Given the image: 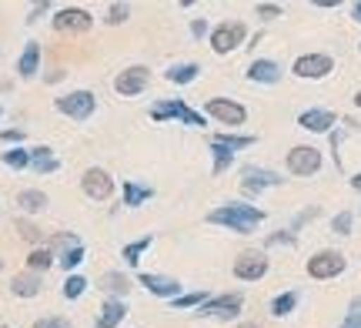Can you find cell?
I'll list each match as a JSON object with an SVG mask.
<instances>
[{
    "label": "cell",
    "mask_w": 361,
    "mask_h": 328,
    "mask_svg": "<svg viewBox=\"0 0 361 328\" xmlns=\"http://www.w3.org/2000/svg\"><path fill=\"white\" fill-rule=\"evenodd\" d=\"M207 221L224 224V228H231V231H238V235H251V231L264 221V211L255 208V205H224V208L211 211Z\"/></svg>",
    "instance_id": "cell-1"
},
{
    "label": "cell",
    "mask_w": 361,
    "mask_h": 328,
    "mask_svg": "<svg viewBox=\"0 0 361 328\" xmlns=\"http://www.w3.org/2000/svg\"><path fill=\"white\" fill-rule=\"evenodd\" d=\"M54 107L74 121H87L90 114L97 111V97L90 91H71V94H61V97L54 101Z\"/></svg>",
    "instance_id": "cell-2"
},
{
    "label": "cell",
    "mask_w": 361,
    "mask_h": 328,
    "mask_svg": "<svg viewBox=\"0 0 361 328\" xmlns=\"http://www.w3.org/2000/svg\"><path fill=\"white\" fill-rule=\"evenodd\" d=\"M247 37V27L241 20H224L211 30V51L214 54H231L234 47H241Z\"/></svg>",
    "instance_id": "cell-3"
},
{
    "label": "cell",
    "mask_w": 361,
    "mask_h": 328,
    "mask_svg": "<svg viewBox=\"0 0 361 328\" xmlns=\"http://www.w3.org/2000/svg\"><path fill=\"white\" fill-rule=\"evenodd\" d=\"M345 268H348L345 255H341V251H331V248H324V251H318V255H311V258H308V275L318 278V281L338 278Z\"/></svg>",
    "instance_id": "cell-4"
},
{
    "label": "cell",
    "mask_w": 361,
    "mask_h": 328,
    "mask_svg": "<svg viewBox=\"0 0 361 328\" xmlns=\"http://www.w3.org/2000/svg\"><path fill=\"white\" fill-rule=\"evenodd\" d=\"M322 151L311 145H298L288 151V171L295 174V178H311V174H318L322 171Z\"/></svg>",
    "instance_id": "cell-5"
},
{
    "label": "cell",
    "mask_w": 361,
    "mask_h": 328,
    "mask_svg": "<svg viewBox=\"0 0 361 328\" xmlns=\"http://www.w3.org/2000/svg\"><path fill=\"white\" fill-rule=\"evenodd\" d=\"M184 121V124H191V128H204L207 121L197 114V111H191V107L184 104V101H157L154 107H151V121Z\"/></svg>",
    "instance_id": "cell-6"
},
{
    "label": "cell",
    "mask_w": 361,
    "mask_h": 328,
    "mask_svg": "<svg viewBox=\"0 0 361 328\" xmlns=\"http://www.w3.org/2000/svg\"><path fill=\"white\" fill-rule=\"evenodd\" d=\"M335 71V61L328 54H301L295 64H291V74L301 80H322Z\"/></svg>",
    "instance_id": "cell-7"
},
{
    "label": "cell",
    "mask_w": 361,
    "mask_h": 328,
    "mask_svg": "<svg viewBox=\"0 0 361 328\" xmlns=\"http://www.w3.org/2000/svg\"><path fill=\"white\" fill-rule=\"evenodd\" d=\"M204 111H207V118L221 121V124H231V128H238V124L247 121L245 104H238L231 97H211V101H204Z\"/></svg>",
    "instance_id": "cell-8"
},
{
    "label": "cell",
    "mask_w": 361,
    "mask_h": 328,
    "mask_svg": "<svg viewBox=\"0 0 361 328\" xmlns=\"http://www.w3.org/2000/svg\"><path fill=\"white\" fill-rule=\"evenodd\" d=\"M147 84H151V71L141 64L128 67V71H121L114 78V91L121 94V97H134V94L147 91Z\"/></svg>",
    "instance_id": "cell-9"
},
{
    "label": "cell",
    "mask_w": 361,
    "mask_h": 328,
    "mask_svg": "<svg viewBox=\"0 0 361 328\" xmlns=\"http://www.w3.org/2000/svg\"><path fill=\"white\" fill-rule=\"evenodd\" d=\"M80 188H84V195L90 201H107V198L114 195V178L104 168H87L84 178H80Z\"/></svg>",
    "instance_id": "cell-10"
},
{
    "label": "cell",
    "mask_w": 361,
    "mask_h": 328,
    "mask_svg": "<svg viewBox=\"0 0 361 328\" xmlns=\"http://www.w3.org/2000/svg\"><path fill=\"white\" fill-rule=\"evenodd\" d=\"M90 27H94V17L84 7H64L54 17V30H61V34H87Z\"/></svg>",
    "instance_id": "cell-11"
},
{
    "label": "cell",
    "mask_w": 361,
    "mask_h": 328,
    "mask_svg": "<svg viewBox=\"0 0 361 328\" xmlns=\"http://www.w3.org/2000/svg\"><path fill=\"white\" fill-rule=\"evenodd\" d=\"M264 275H268V258L261 251H241L234 258V278H241V281H261Z\"/></svg>",
    "instance_id": "cell-12"
},
{
    "label": "cell",
    "mask_w": 361,
    "mask_h": 328,
    "mask_svg": "<svg viewBox=\"0 0 361 328\" xmlns=\"http://www.w3.org/2000/svg\"><path fill=\"white\" fill-rule=\"evenodd\" d=\"M241 305H245V298H241L238 291H228V295H214V298H207V302L201 305V312H197V315H211V318H238Z\"/></svg>",
    "instance_id": "cell-13"
},
{
    "label": "cell",
    "mask_w": 361,
    "mask_h": 328,
    "mask_svg": "<svg viewBox=\"0 0 361 328\" xmlns=\"http://www.w3.org/2000/svg\"><path fill=\"white\" fill-rule=\"evenodd\" d=\"M274 184H281V178L268 168H255V164H247L241 171V191L245 195H258L261 188H274Z\"/></svg>",
    "instance_id": "cell-14"
},
{
    "label": "cell",
    "mask_w": 361,
    "mask_h": 328,
    "mask_svg": "<svg viewBox=\"0 0 361 328\" xmlns=\"http://www.w3.org/2000/svg\"><path fill=\"white\" fill-rule=\"evenodd\" d=\"M137 281H141V285H144L147 291H151V295H157V298H171V302H174V298L180 295V281H178V278L151 275V272H144V275L137 278Z\"/></svg>",
    "instance_id": "cell-15"
},
{
    "label": "cell",
    "mask_w": 361,
    "mask_h": 328,
    "mask_svg": "<svg viewBox=\"0 0 361 328\" xmlns=\"http://www.w3.org/2000/svg\"><path fill=\"white\" fill-rule=\"evenodd\" d=\"M335 121H338L335 111H324V107H311V111H305V114L298 118V124H301L305 131H311V134H328L331 128H335Z\"/></svg>",
    "instance_id": "cell-16"
},
{
    "label": "cell",
    "mask_w": 361,
    "mask_h": 328,
    "mask_svg": "<svg viewBox=\"0 0 361 328\" xmlns=\"http://www.w3.org/2000/svg\"><path fill=\"white\" fill-rule=\"evenodd\" d=\"M128 318V305L121 298H107L101 305V315H97V328H117L121 322Z\"/></svg>",
    "instance_id": "cell-17"
},
{
    "label": "cell",
    "mask_w": 361,
    "mask_h": 328,
    "mask_svg": "<svg viewBox=\"0 0 361 328\" xmlns=\"http://www.w3.org/2000/svg\"><path fill=\"white\" fill-rule=\"evenodd\" d=\"M247 80H255V84H278L281 80V67L274 61H255L247 67Z\"/></svg>",
    "instance_id": "cell-18"
},
{
    "label": "cell",
    "mask_w": 361,
    "mask_h": 328,
    "mask_svg": "<svg viewBox=\"0 0 361 328\" xmlns=\"http://www.w3.org/2000/svg\"><path fill=\"white\" fill-rule=\"evenodd\" d=\"M37 67H40V44L30 40L24 47V54H20V61H17V74H20V78H34Z\"/></svg>",
    "instance_id": "cell-19"
},
{
    "label": "cell",
    "mask_w": 361,
    "mask_h": 328,
    "mask_svg": "<svg viewBox=\"0 0 361 328\" xmlns=\"http://www.w3.org/2000/svg\"><path fill=\"white\" fill-rule=\"evenodd\" d=\"M11 291L17 295V298H34V295H40V275H34V272H24V275H13Z\"/></svg>",
    "instance_id": "cell-20"
},
{
    "label": "cell",
    "mask_w": 361,
    "mask_h": 328,
    "mask_svg": "<svg viewBox=\"0 0 361 328\" xmlns=\"http://www.w3.org/2000/svg\"><path fill=\"white\" fill-rule=\"evenodd\" d=\"M101 288L111 295V298H121V295H128L130 291V281L124 272H104L101 275Z\"/></svg>",
    "instance_id": "cell-21"
},
{
    "label": "cell",
    "mask_w": 361,
    "mask_h": 328,
    "mask_svg": "<svg viewBox=\"0 0 361 328\" xmlns=\"http://www.w3.org/2000/svg\"><path fill=\"white\" fill-rule=\"evenodd\" d=\"M147 198H154V188H151V184H137V181L124 184V205H128V208H141Z\"/></svg>",
    "instance_id": "cell-22"
},
{
    "label": "cell",
    "mask_w": 361,
    "mask_h": 328,
    "mask_svg": "<svg viewBox=\"0 0 361 328\" xmlns=\"http://www.w3.org/2000/svg\"><path fill=\"white\" fill-rule=\"evenodd\" d=\"M54 268V251L51 248H34L30 255H27V272H34V275H40V272H51Z\"/></svg>",
    "instance_id": "cell-23"
},
{
    "label": "cell",
    "mask_w": 361,
    "mask_h": 328,
    "mask_svg": "<svg viewBox=\"0 0 361 328\" xmlns=\"http://www.w3.org/2000/svg\"><path fill=\"white\" fill-rule=\"evenodd\" d=\"M30 168L40 171V174H51V171L61 168V161L51 154V147H34L30 151Z\"/></svg>",
    "instance_id": "cell-24"
},
{
    "label": "cell",
    "mask_w": 361,
    "mask_h": 328,
    "mask_svg": "<svg viewBox=\"0 0 361 328\" xmlns=\"http://www.w3.org/2000/svg\"><path fill=\"white\" fill-rule=\"evenodd\" d=\"M17 205H20L24 211H30V214H37V211L47 208V195L30 188V191H20V195H17Z\"/></svg>",
    "instance_id": "cell-25"
},
{
    "label": "cell",
    "mask_w": 361,
    "mask_h": 328,
    "mask_svg": "<svg viewBox=\"0 0 361 328\" xmlns=\"http://www.w3.org/2000/svg\"><path fill=\"white\" fill-rule=\"evenodd\" d=\"M151 245H154V238H151V235H144V238H137V241L124 245V262H128L130 268H134V265L141 262V255H144L147 248H151Z\"/></svg>",
    "instance_id": "cell-26"
},
{
    "label": "cell",
    "mask_w": 361,
    "mask_h": 328,
    "mask_svg": "<svg viewBox=\"0 0 361 328\" xmlns=\"http://www.w3.org/2000/svg\"><path fill=\"white\" fill-rule=\"evenodd\" d=\"M295 305H298V291H281V295L271 302V315L274 318L291 315V312H295Z\"/></svg>",
    "instance_id": "cell-27"
},
{
    "label": "cell",
    "mask_w": 361,
    "mask_h": 328,
    "mask_svg": "<svg viewBox=\"0 0 361 328\" xmlns=\"http://www.w3.org/2000/svg\"><path fill=\"white\" fill-rule=\"evenodd\" d=\"M211 141L224 145L228 151H241V147H251V145H255V138H251V134H214Z\"/></svg>",
    "instance_id": "cell-28"
},
{
    "label": "cell",
    "mask_w": 361,
    "mask_h": 328,
    "mask_svg": "<svg viewBox=\"0 0 361 328\" xmlns=\"http://www.w3.org/2000/svg\"><path fill=\"white\" fill-rule=\"evenodd\" d=\"M197 74H201V67L197 64H178V67H171L168 71V80L171 84H191Z\"/></svg>",
    "instance_id": "cell-29"
},
{
    "label": "cell",
    "mask_w": 361,
    "mask_h": 328,
    "mask_svg": "<svg viewBox=\"0 0 361 328\" xmlns=\"http://www.w3.org/2000/svg\"><path fill=\"white\" fill-rule=\"evenodd\" d=\"M211 154H214V174H221V171H228L234 164V151H228L218 141H211Z\"/></svg>",
    "instance_id": "cell-30"
},
{
    "label": "cell",
    "mask_w": 361,
    "mask_h": 328,
    "mask_svg": "<svg viewBox=\"0 0 361 328\" xmlns=\"http://www.w3.org/2000/svg\"><path fill=\"white\" fill-rule=\"evenodd\" d=\"M0 161L7 164V168L20 171V168H30V151H20V147H11V151H4Z\"/></svg>",
    "instance_id": "cell-31"
},
{
    "label": "cell",
    "mask_w": 361,
    "mask_h": 328,
    "mask_svg": "<svg viewBox=\"0 0 361 328\" xmlns=\"http://www.w3.org/2000/svg\"><path fill=\"white\" fill-rule=\"evenodd\" d=\"M84 291H87V278H84V275H67V281H64V298H71V302H74V298H80Z\"/></svg>",
    "instance_id": "cell-32"
},
{
    "label": "cell",
    "mask_w": 361,
    "mask_h": 328,
    "mask_svg": "<svg viewBox=\"0 0 361 328\" xmlns=\"http://www.w3.org/2000/svg\"><path fill=\"white\" fill-rule=\"evenodd\" d=\"M204 302H207L204 291H191V295H178V298H174V308H178V312H188V308H201Z\"/></svg>",
    "instance_id": "cell-33"
},
{
    "label": "cell",
    "mask_w": 361,
    "mask_h": 328,
    "mask_svg": "<svg viewBox=\"0 0 361 328\" xmlns=\"http://www.w3.org/2000/svg\"><path fill=\"white\" fill-rule=\"evenodd\" d=\"M351 224H355V214H351V211H341V214L331 218V231H335V235H351Z\"/></svg>",
    "instance_id": "cell-34"
},
{
    "label": "cell",
    "mask_w": 361,
    "mask_h": 328,
    "mask_svg": "<svg viewBox=\"0 0 361 328\" xmlns=\"http://www.w3.org/2000/svg\"><path fill=\"white\" fill-rule=\"evenodd\" d=\"M80 262H84V245H80V248H71V251H64V255H61V268H64V272H74Z\"/></svg>",
    "instance_id": "cell-35"
},
{
    "label": "cell",
    "mask_w": 361,
    "mask_h": 328,
    "mask_svg": "<svg viewBox=\"0 0 361 328\" xmlns=\"http://www.w3.org/2000/svg\"><path fill=\"white\" fill-rule=\"evenodd\" d=\"M128 17H130V7H128V4H111L104 20H107V24H124Z\"/></svg>",
    "instance_id": "cell-36"
},
{
    "label": "cell",
    "mask_w": 361,
    "mask_h": 328,
    "mask_svg": "<svg viewBox=\"0 0 361 328\" xmlns=\"http://www.w3.org/2000/svg\"><path fill=\"white\" fill-rule=\"evenodd\" d=\"M17 231H20L27 241H34V245H40V241H44V231H40L37 224H30V221H20V218H17Z\"/></svg>",
    "instance_id": "cell-37"
},
{
    "label": "cell",
    "mask_w": 361,
    "mask_h": 328,
    "mask_svg": "<svg viewBox=\"0 0 361 328\" xmlns=\"http://www.w3.org/2000/svg\"><path fill=\"white\" fill-rule=\"evenodd\" d=\"M341 328H361V298H355L348 308V315L341 322Z\"/></svg>",
    "instance_id": "cell-38"
},
{
    "label": "cell",
    "mask_w": 361,
    "mask_h": 328,
    "mask_svg": "<svg viewBox=\"0 0 361 328\" xmlns=\"http://www.w3.org/2000/svg\"><path fill=\"white\" fill-rule=\"evenodd\" d=\"M34 328H71V322L61 315H51V318H37L34 322Z\"/></svg>",
    "instance_id": "cell-39"
},
{
    "label": "cell",
    "mask_w": 361,
    "mask_h": 328,
    "mask_svg": "<svg viewBox=\"0 0 361 328\" xmlns=\"http://www.w3.org/2000/svg\"><path fill=\"white\" fill-rule=\"evenodd\" d=\"M255 11H258V17H264V20H274V17H281V7H278V4H258Z\"/></svg>",
    "instance_id": "cell-40"
},
{
    "label": "cell",
    "mask_w": 361,
    "mask_h": 328,
    "mask_svg": "<svg viewBox=\"0 0 361 328\" xmlns=\"http://www.w3.org/2000/svg\"><path fill=\"white\" fill-rule=\"evenodd\" d=\"M295 231H278V235H268V248L271 245H295Z\"/></svg>",
    "instance_id": "cell-41"
},
{
    "label": "cell",
    "mask_w": 361,
    "mask_h": 328,
    "mask_svg": "<svg viewBox=\"0 0 361 328\" xmlns=\"http://www.w3.org/2000/svg\"><path fill=\"white\" fill-rule=\"evenodd\" d=\"M51 245H64V248L71 251V248H80V238L78 235H57ZM51 245H47V248H51Z\"/></svg>",
    "instance_id": "cell-42"
},
{
    "label": "cell",
    "mask_w": 361,
    "mask_h": 328,
    "mask_svg": "<svg viewBox=\"0 0 361 328\" xmlns=\"http://www.w3.org/2000/svg\"><path fill=\"white\" fill-rule=\"evenodd\" d=\"M204 34H207V24H204V20H194V24H191V37L201 40Z\"/></svg>",
    "instance_id": "cell-43"
},
{
    "label": "cell",
    "mask_w": 361,
    "mask_h": 328,
    "mask_svg": "<svg viewBox=\"0 0 361 328\" xmlns=\"http://www.w3.org/2000/svg\"><path fill=\"white\" fill-rule=\"evenodd\" d=\"M0 141H24V131H0Z\"/></svg>",
    "instance_id": "cell-44"
},
{
    "label": "cell",
    "mask_w": 361,
    "mask_h": 328,
    "mask_svg": "<svg viewBox=\"0 0 361 328\" xmlns=\"http://www.w3.org/2000/svg\"><path fill=\"white\" fill-rule=\"evenodd\" d=\"M351 17H355V20H361V0L355 4V7H351Z\"/></svg>",
    "instance_id": "cell-45"
},
{
    "label": "cell",
    "mask_w": 361,
    "mask_h": 328,
    "mask_svg": "<svg viewBox=\"0 0 361 328\" xmlns=\"http://www.w3.org/2000/svg\"><path fill=\"white\" fill-rule=\"evenodd\" d=\"M351 188H355V191H361V171L355 174V178H351Z\"/></svg>",
    "instance_id": "cell-46"
},
{
    "label": "cell",
    "mask_w": 361,
    "mask_h": 328,
    "mask_svg": "<svg viewBox=\"0 0 361 328\" xmlns=\"http://www.w3.org/2000/svg\"><path fill=\"white\" fill-rule=\"evenodd\" d=\"M355 107H361V91H358V94H355Z\"/></svg>",
    "instance_id": "cell-47"
},
{
    "label": "cell",
    "mask_w": 361,
    "mask_h": 328,
    "mask_svg": "<svg viewBox=\"0 0 361 328\" xmlns=\"http://www.w3.org/2000/svg\"><path fill=\"white\" fill-rule=\"evenodd\" d=\"M241 328H255V325H241Z\"/></svg>",
    "instance_id": "cell-48"
},
{
    "label": "cell",
    "mask_w": 361,
    "mask_h": 328,
    "mask_svg": "<svg viewBox=\"0 0 361 328\" xmlns=\"http://www.w3.org/2000/svg\"><path fill=\"white\" fill-rule=\"evenodd\" d=\"M0 268H4V262H0Z\"/></svg>",
    "instance_id": "cell-49"
},
{
    "label": "cell",
    "mask_w": 361,
    "mask_h": 328,
    "mask_svg": "<svg viewBox=\"0 0 361 328\" xmlns=\"http://www.w3.org/2000/svg\"><path fill=\"white\" fill-rule=\"evenodd\" d=\"M4 328H11V325H4Z\"/></svg>",
    "instance_id": "cell-50"
},
{
    "label": "cell",
    "mask_w": 361,
    "mask_h": 328,
    "mask_svg": "<svg viewBox=\"0 0 361 328\" xmlns=\"http://www.w3.org/2000/svg\"><path fill=\"white\" fill-rule=\"evenodd\" d=\"M358 51H361V44H358Z\"/></svg>",
    "instance_id": "cell-51"
},
{
    "label": "cell",
    "mask_w": 361,
    "mask_h": 328,
    "mask_svg": "<svg viewBox=\"0 0 361 328\" xmlns=\"http://www.w3.org/2000/svg\"><path fill=\"white\" fill-rule=\"evenodd\" d=\"M0 114H4V111H0Z\"/></svg>",
    "instance_id": "cell-52"
}]
</instances>
